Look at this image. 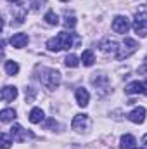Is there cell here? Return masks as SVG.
Listing matches in <instances>:
<instances>
[{
	"mask_svg": "<svg viewBox=\"0 0 147 149\" xmlns=\"http://www.w3.org/2000/svg\"><path fill=\"white\" fill-rule=\"evenodd\" d=\"M80 43V38L76 37L74 33H68V31H61L57 37L47 40V49L50 52H59L62 49H71L73 45Z\"/></svg>",
	"mask_w": 147,
	"mask_h": 149,
	"instance_id": "obj_1",
	"label": "cell"
},
{
	"mask_svg": "<svg viewBox=\"0 0 147 149\" xmlns=\"http://www.w3.org/2000/svg\"><path fill=\"white\" fill-rule=\"evenodd\" d=\"M38 80L45 88L54 90L61 85V73L54 68H38Z\"/></svg>",
	"mask_w": 147,
	"mask_h": 149,
	"instance_id": "obj_2",
	"label": "cell"
},
{
	"mask_svg": "<svg viewBox=\"0 0 147 149\" xmlns=\"http://www.w3.org/2000/svg\"><path fill=\"white\" fill-rule=\"evenodd\" d=\"M137 49H139V43H137L133 38H125V42H123V45L119 47V52L116 54V57H118L119 61H123V59L130 57L132 54H135Z\"/></svg>",
	"mask_w": 147,
	"mask_h": 149,
	"instance_id": "obj_3",
	"label": "cell"
},
{
	"mask_svg": "<svg viewBox=\"0 0 147 149\" xmlns=\"http://www.w3.org/2000/svg\"><path fill=\"white\" fill-rule=\"evenodd\" d=\"M130 30V19L126 16H116L112 19V31L116 33H126Z\"/></svg>",
	"mask_w": 147,
	"mask_h": 149,
	"instance_id": "obj_4",
	"label": "cell"
},
{
	"mask_svg": "<svg viewBox=\"0 0 147 149\" xmlns=\"http://www.w3.org/2000/svg\"><path fill=\"white\" fill-rule=\"evenodd\" d=\"M133 30L139 37L146 38L147 37V16L144 14H137L135 17V23H133Z\"/></svg>",
	"mask_w": 147,
	"mask_h": 149,
	"instance_id": "obj_5",
	"label": "cell"
},
{
	"mask_svg": "<svg viewBox=\"0 0 147 149\" xmlns=\"http://www.w3.org/2000/svg\"><path fill=\"white\" fill-rule=\"evenodd\" d=\"M10 135H12V139H14L16 142H24L28 137H33V134L28 132V130H24L21 125H12V128H10Z\"/></svg>",
	"mask_w": 147,
	"mask_h": 149,
	"instance_id": "obj_6",
	"label": "cell"
},
{
	"mask_svg": "<svg viewBox=\"0 0 147 149\" xmlns=\"http://www.w3.org/2000/svg\"><path fill=\"white\" fill-rule=\"evenodd\" d=\"M71 127H73V130H76V132H83L88 127V114H83V113L74 114Z\"/></svg>",
	"mask_w": 147,
	"mask_h": 149,
	"instance_id": "obj_7",
	"label": "cell"
},
{
	"mask_svg": "<svg viewBox=\"0 0 147 149\" xmlns=\"http://www.w3.org/2000/svg\"><path fill=\"white\" fill-rule=\"evenodd\" d=\"M99 49L104 52V54H107V56H116L118 54V43L114 42V40H109V38H106V40H102L101 43H99Z\"/></svg>",
	"mask_w": 147,
	"mask_h": 149,
	"instance_id": "obj_8",
	"label": "cell"
},
{
	"mask_svg": "<svg viewBox=\"0 0 147 149\" xmlns=\"http://www.w3.org/2000/svg\"><path fill=\"white\" fill-rule=\"evenodd\" d=\"M28 42H30V37L26 33H14L12 38H10V45L14 49H23V47L28 45Z\"/></svg>",
	"mask_w": 147,
	"mask_h": 149,
	"instance_id": "obj_9",
	"label": "cell"
},
{
	"mask_svg": "<svg viewBox=\"0 0 147 149\" xmlns=\"http://www.w3.org/2000/svg\"><path fill=\"white\" fill-rule=\"evenodd\" d=\"M74 95H76V102H78V106H81V108L88 106L90 94H88V90H87V88H83V87H78V88H76V92H74Z\"/></svg>",
	"mask_w": 147,
	"mask_h": 149,
	"instance_id": "obj_10",
	"label": "cell"
},
{
	"mask_svg": "<svg viewBox=\"0 0 147 149\" xmlns=\"http://www.w3.org/2000/svg\"><path fill=\"white\" fill-rule=\"evenodd\" d=\"M128 120L133 123H144L146 120V108H135L133 111L128 114Z\"/></svg>",
	"mask_w": 147,
	"mask_h": 149,
	"instance_id": "obj_11",
	"label": "cell"
},
{
	"mask_svg": "<svg viewBox=\"0 0 147 149\" xmlns=\"http://www.w3.org/2000/svg\"><path fill=\"white\" fill-rule=\"evenodd\" d=\"M16 97H17V88H16V87L7 85V87H3V88H2V101L10 102V101H14Z\"/></svg>",
	"mask_w": 147,
	"mask_h": 149,
	"instance_id": "obj_12",
	"label": "cell"
},
{
	"mask_svg": "<svg viewBox=\"0 0 147 149\" xmlns=\"http://www.w3.org/2000/svg\"><path fill=\"white\" fill-rule=\"evenodd\" d=\"M125 92L130 94V95H133V94H142V92H144V83H142V81H132V83H128V85L125 87Z\"/></svg>",
	"mask_w": 147,
	"mask_h": 149,
	"instance_id": "obj_13",
	"label": "cell"
},
{
	"mask_svg": "<svg viewBox=\"0 0 147 149\" xmlns=\"http://www.w3.org/2000/svg\"><path fill=\"white\" fill-rule=\"evenodd\" d=\"M43 118H45V113H43V109H40V108H33L30 111V116H28V120L31 123H42Z\"/></svg>",
	"mask_w": 147,
	"mask_h": 149,
	"instance_id": "obj_14",
	"label": "cell"
},
{
	"mask_svg": "<svg viewBox=\"0 0 147 149\" xmlns=\"http://www.w3.org/2000/svg\"><path fill=\"white\" fill-rule=\"evenodd\" d=\"M92 83H94L97 88H107L109 78H107L106 74H97V76H92Z\"/></svg>",
	"mask_w": 147,
	"mask_h": 149,
	"instance_id": "obj_15",
	"label": "cell"
},
{
	"mask_svg": "<svg viewBox=\"0 0 147 149\" xmlns=\"http://www.w3.org/2000/svg\"><path fill=\"white\" fill-rule=\"evenodd\" d=\"M81 63H83V66H92V64L95 63V56H94V52H92L90 49L83 50V54H81Z\"/></svg>",
	"mask_w": 147,
	"mask_h": 149,
	"instance_id": "obj_16",
	"label": "cell"
},
{
	"mask_svg": "<svg viewBox=\"0 0 147 149\" xmlns=\"http://www.w3.org/2000/svg\"><path fill=\"white\" fill-rule=\"evenodd\" d=\"M3 70H5V73H7V74L14 76V74L19 73V64H17L16 61H5V64H3Z\"/></svg>",
	"mask_w": 147,
	"mask_h": 149,
	"instance_id": "obj_17",
	"label": "cell"
},
{
	"mask_svg": "<svg viewBox=\"0 0 147 149\" xmlns=\"http://www.w3.org/2000/svg\"><path fill=\"white\" fill-rule=\"evenodd\" d=\"M119 142H121V144H119L121 149H130V148H133V146H135V142H137V141H135V137H133V135L126 134V135H123V137H121V141H119Z\"/></svg>",
	"mask_w": 147,
	"mask_h": 149,
	"instance_id": "obj_18",
	"label": "cell"
},
{
	"mask_svg": "<svg viewBox=\"0 0 147 149\" xmlns=\"http://www.w3.org/2000/svg\"><path fill=\"white\" fill-rule=\"evenodd\" d=\"M16 118V111L14 109H2V113H0V120H2V123H9V121H12Z\"/></svg>",
	"mask_w": 147,
	"mask_h": 149,
	"instance_id": "obj_19",
	"label": "cell"
},
{
	"mask_svg": "<svg viewBox=\"0 0 147 149\" xmlns=\"http://www.w3.org/2000/svg\"><path fill=\"white\" fill-rule=\"evenodd\" d=\"M43 19H45V23L50 24V26H57V24H59V16H57L54 10H49Z\"/></svg>",
	"mask_w": 147,
	"mask_h": 149,
	"instance_id": "obj_20",
	"label": "cell"
},
{
	"mask_svg": "<svg viewBox=\"0 0 147 149\" xmlns=\"http://www.w3.org/2000/svg\"><path fill=\"white\" fill-rule=\"evenodd\" d=\"M64 64H66L68 68H76V66L80 64V61H78V57H76L74 54H68L66 59H64Z\"/></svg>",
	"mask_w": 147,
	"mask_h": 149,
	"instance_id": "obj_21",
	"label": "cell"
},
{
	"mask_svg": "<svg viewBox=\"0 0 147 149\" xmlns=\"http://www.w3.org/2000/svg\"><path fill=\"white\" fill-rule=\"evenodd\" d=\"M10 137H12L10 134H5V132L2 134V149H9L10 148V144H12V142H10Z\"/></svg>",
	"mask_w": 147,
	"mask_h": 149,
	"instance_id": "obj_22",
	"label": "cell"
},
{
	"mask_svg": "<svg viewBox=\"0 0 147 149\" xmlns=\"http://www.w3.org/2000/svg\"><path fill=\"white\" fill-rule=\"evenodd\" d=\"M64 26L69 28V30H73L74 26H76V19H74V16H66V17H64Z\"/></svg>",
	"mask_w": 147,
	"mask_h": 149,
	"instance_id": "obj_23",
	"label": "cell"
},
{
	"mask_svg": "<svg viewBox=\"0 0 147 149\" xmlns=\"http://www.w3.org/2000/svg\"><path fill=\"white\" fill-rule=\"evenodd\" d=\"M33 97H35V92H33L31 87H28V88H26V102H31Z\"/></svg>",
	"mask_w": 147,
	"mask_h": 149,
	"instance_id": "obj_24",
	"label": "cell"
},
{
	"mask_svg": "<svg viewBox=\"0 0 147 149\" xmlns=\"http://www.w3.org/2000/svg\"><path fill=\"white\" fill-rule=\"evenodd\" d=\"M42 3H45V0H33V5H31V9H33V10H38ZM42 7H43V5H42Z\"/></svg>",
	"mask_w": 147,
	"mask_h": 149,
	"instance_id": "obj_25",
	"label": "cell"
},
{
	"mask_svg": "<svg viewBox=\"0 0 147 149\" xmlns=\"http://www.w3.org/2000/svg\"><path fill=\"white\" fill-rule=\"evenodd\" d=\"M45 127H49V128H52V127H55V128H57L59 125H57V121H55V120H52V118H50V120H47V123H45Z\"/></svg>",
	"mask_w": 147,
	"mask_h": 149,
	"instance_id": "obj_26",
	"label": "cell"
},
{
	"mask_svg": "<svg viewBox=\"0 0 147 149\" xmlns=\"http://www.w3.org/2000/svg\"><path fill=\"white\" fill-rule=\"evenodd\" d=\"M139 73H147V59H146V63H144V66L139 68Z\"/></svg>",
	"mask_w": 147,
	"mask_h": 149,
	"instance_id": "obj_27",
	"label": "cell"
},
{
	"mask_svg": "<svg viewBox=\"0 0 147 149\" xmlns=\"http://www.w3.org/2000/svg\"><path fill=\"white\" fill-rule=\"evenodd\" d=\"M142 144H144V148L147 149V134L144 135V137H142Z\"/></svg>",
	"mask_w": 147,
	"mask_h": 149,
	"instance_id": "obj_28",
	"label": "cell"
},
{
	"mask_svg": "<svg viewBox=\"0 0 147 149\" xmlns=\"http://www.w3.org/2000/svg\"><path fill=\"white\" fill-rule=\"evenodd\" d=\"M142 83H144V92H142V94L147 95V80H146V81H142Z\"/></svg>",
	"mask_w": 147,
	"mask_h": 149,
	"instance_id": "obj_29",
	"label": "cell"
},
{
	"mask_svg": "<svg viewBox=\"0 0 147 149\" xmlns=\"http://www.w3.org/2000/svg\"><path fill=\"white\" fill-rule=\"evenodd\" d=\"M9 2H12V3H16V2H19V0H9Z\"/></svg>",
	"mask_w": 147,
	"mask_h": 149,
	"instance_id": "obj_30",
	"label": "cell"
},
{
	"mask_svg": "<svg viewBox=\"0 0 147 149\" xmlns=\"http://www.w3.org/2000/svg\"><path fill=\"white\" fill-rule=\"evenodd\" d=\"M130 149H140V148H135V146H133V148H130Z\"/></svg>",
	"mask_w": 147,
	"mask_h": 149,
	"instance_id": "obj_31",
	"label": "cell"
},
{
	"mask_svg": "<svg viewBox=\"0 0 147 149\" xmlns=\"http://www.w3.org/2000/svg\"><path fill=\"white\" fill-rule=\"evenodd\" d=\"M62 2H68V0H62Z\"/></svg>",
	"mask_w": 147,
	"mask_h": 149,
	"instance_id": "obj_32",
	"label": "cell"
}]
</instances>
